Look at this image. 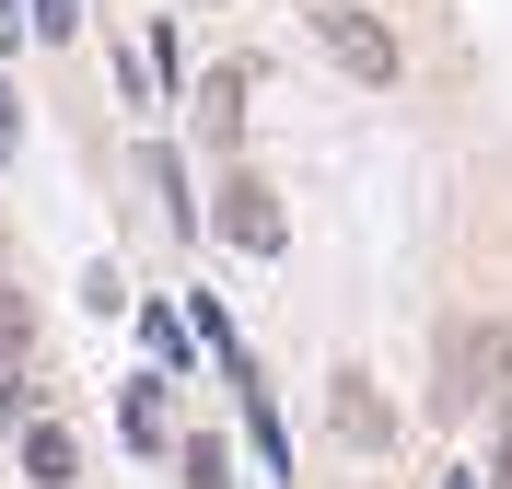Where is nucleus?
I'll return each instance as SVG.
<instances>
[{"mask_svg":"<svg viewBox=\"0 0 512 489\" xmlns=\"http://www.w3.org/2000/svg\"><path fill=\"white\" fill-rule=\"evenodd\" d=\"M35 35H82V0H35Z\"/></svg>","mask_w":512,"mask_h":489,"instance_id":"9b49d317","label":"nucleus"},{"mask_svg":"<svg viewBox=\"0 0 512 489\" xmlns=\"http://www.w3.org/2000/svg\"><path fill=\"white\" fill-rule=\"evenodd\" d=\"M12 140H24V105H12V82H0V152H12Z\"/></svg>","mask_w":512,"mask_h":489,"instance_id":"f8f14e48","label":"nucleus"},{"mask_svg":"<svg viewBox=\"0 0 512 489\" xmlns=\"http://www.w3.org/2000/svg\"><path fill=\"white\" fill-rule=\"evenodd\" d=\"M198 129H210V140H233V129H245V70H222V82L198 94Z\"/></svg>","mask_w":512,"mask_h":489,"instance_id":"39448f33","label":"nucleus"},{"mask_svg":"<svg viewBox=\"0 0 512 489\" xmlns=\"http://www.w3.org/2000/svg\"><path fill=\"white\" fill-rule=\"evenodd\" d=\"M222 233H233V245H245V257H280V198H268V187H256V175H233V187H222Z\"/></svg>","mask_w":512,"mask_h":489,"instance_id":"7ed1b4c3","label":"nucleus"},{"mask_svg":"<svg viewBox=\"0 0 512 489\" xmlns=\"http://www.w3.org/2000/svg\"><path fill=\"white\" fill-rule=\"evenodd\" d=\"M315 35H326V59L350 70V82H396V35H384L373 12H350V0H326V12H315Z\"/></svg>","mask_w":512,"mask_h":489,"instance_id":"f03ea898","label":"nucleus"},{"mask_svg":"<svg viewBox=\"0 0 512 489\" xmlns=\"http://www.w3.org/2000/svg\"><path fill=\"white\" fill-rule=\"evenodd\" d=\"M187 489H233V455H222V443H187Z\"/></svg>","mask_w":512,"mask_h":489,"instance_id":"9d476101","label":"nucleus"},{"mask_svg":"<svg viewBox=\"0 0 512 489\" xmlns=\"http://www.w3.org/2000/svg\"><path fill=\"white\" fill-rule=\"evenodd\" d=\"M338 431H350V443H384V408H373L361 373H338Z\"/></svg>","mask_w":512,"mask_h":489,"instance_id":"423d86ee","label":"nucleus"},{"mask_svg":"<svg viewBox=\"0 0 512 489\" xmlns=\"http://www.w3.org/2000/svg\"><path fill=\"white\" fill-rule=\"evenodd\" d=\"M140 338H152V361H163V373H175V361H187V326L163 315V303H140Z\"/></svg>","mask_w":512,"mask_h":489,"instance_id":"1a4fd4ad","label":"nucleus"},{"mask_svg":"<svg viewBox=\"0 0 512 489\" xmlns=\"http://www.w3.org/2000/svg\"><path fill=\"white\" fill-rule=\"evenodd\" d=\"M24 350H35V303L0 280V361H24Z\"/></svg>","mask_w":512,"mask_h":489,"instance_id":"6e6552de","label":"nucleus"},{"mask_svg":"<svg viewBox=\"0 0 512 489\" xmlns=\"http://www.w3.org/2000/svg\"><path fill=\"white\" fill-rule=\"evenodd\" d=\"M501 396H512V326H454L431 408H443V420H466V408H501Z\"/></svg>","mask_w":512,"mask_h":489,"instance_id":"f257e3e1","label":"nucleus"},{"mask_svg":"<svg viewBox=\"0 0 512 489\" xmlns=\"http://www.w3.org/2000/svg\"><path fill=\"white\" fill-rule=\"evenodd\" d=\"M117 420H128V443H140V455H163V385H128Z\"/></svg>","mask_w":512,"mask_h":489,"instance_id":"0eeeda50","label":"nucleus"},{"mask_svg":"<svg viewBox=\"0 0 512 489\" xmlns=\"http://www.w3.org/2000/svg\"><path fill=\"white\" fill-rule=\"evenodd\" d=\"M70 466H82V443H70L59 420H24V478L35 489H70Z\"/></svg>","mask_w":512,"mask_h":489,"instance_id":"20e7f679","label":"nucleus"},{"mask_svg":"<svg viewBox=\"0 0 512 489\" xmlns=\"http://www.w3.org/2000/svg\"><path fill=\"white\" fill-rule=\"evenodd\" d=\"M443 489H478V478H443Z\"/></svg>","mask_w":512,"mask_h":489,"instance_id":"ddd939ff","label":"nucleus"}]
</instances>
